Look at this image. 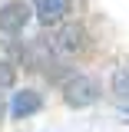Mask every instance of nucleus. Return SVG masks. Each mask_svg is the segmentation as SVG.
<instances>
[{"label":"nucleus","instance_id":"3","mask_svg":"<svg viewBox=\"0 0 129 132\" xmlns=\"http://www.w3.org/2000/svg\"><path fill=\"white\" fill-rule=\"evenodd\" d=\"M30 7L23 3V0H10V3H3L0 7V33H20L27 27V20H30Z\"/></svg>","mask_w":129,"mask_h":132},{"label":"nucleus","instance_id":"2","mask_svg":"<svg viewBox=\"0 0 129 132\" xmlns=\"http://www.w3.org/2000/svg\"><path fill=\"white\" fill-rule=\"evenodd\" d=\"M50 46H53V53H60V56L80 53L86 46V27L83 23H66V27H60V33L50 40Z\"/></svg>","mask_w":129,"mask_h":132},{"label":"nucleus","instance_id":"5","mask_svg":"<svg viewBox=\"0 0 129 132\" xmlns=\"http://www.w3.org/2000/svg\"><path fill=\"white\" fill-rule=\"evenodd\" d=\"M66 10H70V0H36V7H33V13H36V20H40L43 27L63 23Z\"/></svg>","mask_w":129,"mask_h":132},{"label":"nucleus","instance_id":"6","mask_svg":"<svg viewBox=\"0 0 129 132\" xmlns=\"http://www.w3.org/2000/svg\"><path fill=\"white\" fill-rule=\"evenodd\" d=\"M113 93H116L119 102H129V66L113 73Z\"/></svg>","mask_w":129,"mask_h":132},{"label":"nucleus","instance_id":"7","mask_svg":"<svg viewBox=\"0 0 129 132\" xmlns=\"http://www.w3.org/2000/svg\"><path fill=\"white\" fill-rule=\"evenodd\" d=\"M17 82V66L7 63V60H0V89H10Z\"/></svg>","mask_w":129,"mask_h":132},{"label":"nucleus","instance_id":"4","mask_svg":"<svg viewBox=\"0 0 129 132\" xmlns=\"http://www.w3.org/2000/svg\"><path fill=\"white\" fill-rule=\"evenodd\" d=\"M43 109V93H36V89H20L10 102V116L13 119H27V116L40 112Z\"/></svg>","mask_w":129,"mask_h":132},{"label":"nucleus","instance_id":"1","mask_svg":"<svg viewBox=\"0 0 129 132\" xmlns=\"http://www.w3.org/2000/svg\"><path fill=\"white\" fill-rule=\"evenodd\" d=\"M99 99V86L93 76H70L63 86V102L70 106V109H86V106H93Z\"/></svg>","mask_w":129,"mask_h":132}]
</instances>
